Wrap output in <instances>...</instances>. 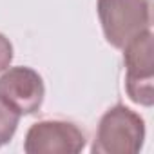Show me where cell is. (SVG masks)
Masks as SVG:
<instances>
[{
	"label": "cell",
	"mask_w": 154,
	"mask_h": 154,
	"mask_svg": "<svg viewBox=\"0 0 154 154\" xmlns=\"http://www.w3.org/2000/svg\"><path fill=\"white\" fill-rule=\"evenodd\" d=\"M145 141V122L143 118L116 103L103 112L100 118L96 136L91 147L93 154H136L141 150Z\"/></svg>",
	"instance_id": "6da1fadb"
},
{
	"label": "cell",
	"mask_w": 154,
	"mask_h": 154,
	"mask_svg": "<svg viewBox=\"0 0 154 154\" xmlns=\"http://www.w3.org/2000/svg\"><path fill=\"white\" fill-rule=\"evenodd\" d=\"M96 13L107 44L123 49L134 36L150 29L149 0H98Z\"/></svg>",
	"instance_id": "7a4b0ae2"
},
{
	"label": "cell",
	"mask_w": 154,
	"mask_h": 154,
	"mask_svg": "<svg viewBox=\"0 0 154 154\" xmlns=\"http://www.w3.org/2000/svg\"><path fill=\"white\" fill-rule=\"evenodd\" d=\"M125 63V91L127 96L143 107L154 103V58H152V31L147 29L134 36L123 47Z\"/></svg>",
	"instance_id": "3957f363"
},
{
	"label": "cell",
	"mask_w": 154,
	"mask_h": 154,
	"mask_svg": "<svg viewBox=\"0 0 154 154\" xmlns=\"http://www.w3.org/2000/svg\"><path fill=\"white\" fill-rule=\"evenodd\" d=\"M84 131L67 120H40L33 123L24 140L27 154H78L85 149Z\"/></svg>",
	"instance_id": "277c9868"
},
{
	"label": "cell",
	"mask_w": 154,
	"mask_h": 154,
	"mask_svg": "<svg viewBox=\"0 0 154 154\" xmlns=\"http://www.w3.org/2000/svg\"><path fill=\"white\" fill-rule=\"evenodd\" d=\"M45 96V85L42 76L26 65L8 67L0 76V98L6 100L20 116L35 114Z\"/></svg>",
	"instance_id": "5b68a950"
},
{
	"label": "cell",
	"mask_w": 154,
	"mask_h": 154,
	"mask_svg": "<svg viewBox=\"0 0 154 154\" xmlns=\"http://www.w3.org/2000/svg\"><path fill=\"white\" fill-rule=\"evenodd\" d=\"M18 122H20V112L15 111L6 100L0 98V147L11 141V138L18 129Z\"/></svg>",
	"instance_id": "8992f818"
},
{
	"label": "cell",
	"mask_w": 154,
	"mask_h": 154,
	"mask_svg": "<svg viewBox=\"0 0 154 154\" xmlns=\"http://www.w3.org/2000/svg\"><path fill=\"white\" fill-rule=\"evenodd\" d=\"M13 62V44L6 35L0 33V72L6 71Z\"/></svg>",
	"instance_id": "52a82bcc"
}]
</instances>
